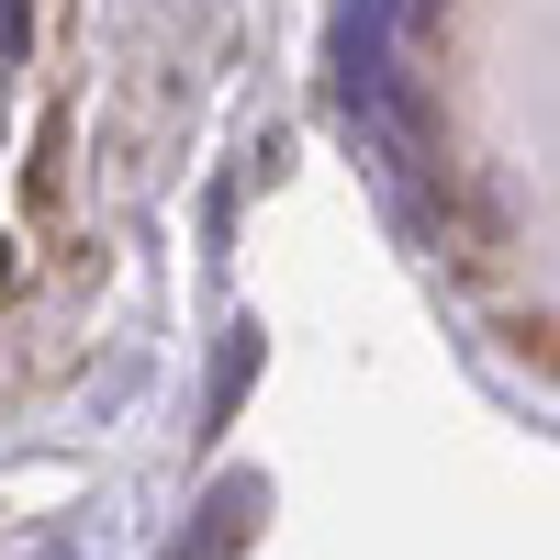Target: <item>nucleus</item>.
<instances>
[{
    "instance_id": "nucleus-4",
    "label": "nucleus",
    "mask_w": 560,
    "mask_h": 560,
    "mask_svg": "<svg viewBox=\"0 0 560 560\" xmlns=\"http://www.w3.org/2000/svg\"><path fill=\"white\" fill-rule=\"evenodd\" d=\"M12 292H23V247L0 236V303H12Z\"/></svg>"
},
{
    "instance_id": "nucleus-2",
    "label": "nucleus",
    "mask_w": 560,
    "mask_h": 560,
    "mask_svg": "<svg viewBox=\"0 0 560 560\" xmlns=\"http://www.w3.org/2000/svg\"><path fill=\"white\" fill-rule=\"evenodd\" d=\"M258 348H269L258 325H236V337H224V359H213V427H224V415L247 404V382H258Z\"/></svg>"
},
{
    "instance_id": "nucleus-3",
    "label": "nucleus",
    "mask_w": 560,
    "mask_h": 560,
    "mask_svg": "<svg viewBox=\"0 0 560 560\" xmlns=\"http://www.w3.org/2000/svg\"><path fill=\"white\" fill-rule=\"evenodd\" d=\"M23 23H34V0H0V79L23 68Z\"/></svg>"
},
{
    "instance_id": "nucleus-1",
    "label": "nucleus",
    "mask_w": 560,
    "mask_h": 560,
    "mask_svg": "<svg viewBox=\"0 0 560 560\" xmlns=\"http://www.w3.org/2000/svg\"><path fill=\"white\" fill-rule=\"evenodd\" d=\"M258 516H269V482H258V471H224V482L202 493V516H191V538H179L168 560H236V549L258 538Z\"/></svg>"
}]
</instances>
